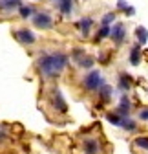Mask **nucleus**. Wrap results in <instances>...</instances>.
Here are the masks:
<instances>
[{
  "label": "nucleus",
  "mask_w": 148,
  "mask_h": 154,
  "mask_svg": "<svg viewBox=\"0 0 148 154\" xmlns=\"http://www.w3.org/2000/svg\"><path fill=\"white\" fill-rule=\"evenodd\" d=\"M15 38H16L20 44H24V46H31V44H35V41H37L35 33H33L31 29H28V28L16 29V31H15Z\"/></svg>",
  "instance_id": "4"
},
{
  "label": "nucleus",
  "mask_w": 148,
  "mask_h": 154,
  "mask_svg": "<svg viewBox=\"0 0 148 154\" xmlns=\"http://www.w3.org/2000/svg\"><path fill=\"white\" fill-rule=\"evenodd\" d=\"M70 57L62 51H51V53H42L39 57V70L44 77H57L59 73L64 72L68 66Z\"/></svg>",
  "instance_id": "1"
},
{
  "label": "nucleus",
  "mask_w": 148,
  "mask_h": 154,
  "mask_svg": "<svg viewBox=\"0 0 148 154\" xmlns=\"http://www.w3.org/2000/svg\"><path fill=\"white\" fill-rule=\"evenodd\" d=\"M91 26H93V18H90V17H82L81 20L77 22V28H79V31H81L84 37H88V35H90Z\"/></svg>",
  "instance_id": "11"
},
{
  "label": "nucleus",
  "mask_w": 148,
  "mask_h": 154,
  "mask_svg": "<svg viewBox=\"0 0 148 154\" xmlns=\"http://www.w3.org/2000/svg\"><path fill=\"white\" fill-rule=\"evenodd\" d=\"M115 112L121 114V116H124V118H126V116H130V112H132V101H130V97H128L126 94L121 95V99H119V105H117Z\"/></svg>",
  "instance_id": "8"
},
{
  "label": "nucleus",
  "mask_w": 148,
  "mask_h": 154,
  "mask_svg": "<svg viewBox=\"0 0 148 154\" xmlns=\"http://www.w3.org/2000/svg\"><path fill=\"white\" fill-rule=\"evenodd\" d=\"M117 88L123 92V94H126L128 90L132 88V77L128 75V73H119V81H117Z\"/></svg>",
  "instance_id": "12"
},
{
  "label": "nucleus",
  "mask_w": 148,
  "mask_h": 154,
  "mask_svg": "<svg viewBox=\"0 0 148 154\" xmlns=\"http://www.w3.org/2000/svg\"><path fill=\"white\" fill-rule=\"evenodd\" d=\"M82 152L84 154H99L101 152V141L97 138H86L82 141Z\"/></svg>",
  "instance_id": "7"
},
{
  "label": "nucleus",
  "mask_w": 148,
  "mask_h": 154,
  "mask_svg": "<svg viewBox=\"0 0 148 154\" xmlns=\"http://www.w3.org/2000/svg\"><path fill=\"white\" fill-rule=\"evenodd\" d=\"M112 97H114V88L104 83V85L99 88V99H101L102 103H110V101H112Z\"/></svg>",
  "instance_id": "13"
},
{
  "label": "nucleus",
  "mask_w": 148,
  "mask_h": 154,
  "mask_svg": "<svg viewBox=\"0 0 148 154\" xmlns=\"http://www.w3.org/2000/svg\"><path fill=\"white\" fill-rule=\"evenodd\" d=\"M33 24L40 29H49L53 26V17L46 11H37L33 15Z\"/></svg>",
  "instance_id": "3"
},
{
  "label": "nucleus",
  "mask_w": 148,
  "mask_h": 154,
  "mask_svg": "<svg viewBox=\"0 0 148 154\" xmlns=\"http://www.w3.org/2000/svg\"><path fill=\"white\" fill-rule=\"evenodd\" d=\"M104 85V79H102V73L101 70H90L84 79H82V86L88 90V92H99V88Z\"/></svg>",
  "instance_id": "2"
},
{
  "label": "nucleus",
  "mask_w": 148,
  "mask_h": 154,
  "mask_svg": "<svg viewBox=\"0 0 148 154\" xmlns=\"http://www.w3.org/2000/svg\"><path fill=\"white\" fill-rule=\"evenodd\" d=\"M18 13H20L22 18H29V17L33 15V8H31V6H22L20 9H18Z\"/></svg>",
  "instance_id": "23"
},
{
  "label": "nucleus",
  "mask_w": 148,
  "mask_h": 154,
  "mask_svg": "<svg viewBox=\"0 0 148 154\" xmlns=\"http://www.w3.org/2000/svg\"><path fill=\"white\" fill-rule=\"evenodd\" d=\"M20 8H22V0H0V9L6 13H11Z\"/></svg>",
  "instance_id": "10"
},
{
  "label": "nucleus",
  "mask_w": 148,
  "mask_h": 154,
  "mask_svg": "<svg viewBox=\"0 0 148 154\" xmlns=\"http://www.w3.org/2000/svg\"><path fill=\"white\" fill-rule=\"evenodd\" d=\"M137 118H139L141 121H148V106H143V108L139 110V114H137Z\"/></svg>",
  "instance_id": "24"
},
{
  "label": "nucleus",
  "mask_w": 148,
  "mask_h": 154,
  "mask_svg": "<svg viewBox=\"0 0 148 154\" xmlns=\"http://www.w3.org/2000/svg\"><path fill=\"white\" fill-rule=\"evenodd\" d=\"M146 92H148V88H146Z\"/></svg>",
  "instance_id": "26"
},
{
  "label": "nucleus",
  "mask_w": 148,
  "mask_h": 154,
  "mask_svg": "<svg viewBox=\"0 0 148 154\" xmlns=\"http://www.w3.org/2000/svg\"><path fill=\"white\" fill-rule=\"evenodd\" d=\"M121 128H123V130H126V132H135V130H137V121H135V119H132L130 116H126V118L123 119Z\"/></svg>",
  "instance_id": "16"
},
{
  "label": "nucleus",
  "mask_w": 148,
  "mask_h": 154,
  "mask_svg": "<svg viewBox=\"0 0 148 154\" xmlns=\"http://www.w3.org/2000/svg\"><path fill=\"white\" fill-rule=\"evenodd\" d=\"M128 8H130V6H128V4L124 2V0H119V2H117V9H121V11H126Z\"/></svg>",
  "instance_id": "25"
},
{
  "label": "nucleus",
  "mask_w": 148,
  "mask_h": 154,
  "mask_svg": "<svg viewBox=\"0 0 148 154\" xmlns=\"http://www.w3.org/2000/svg\"><path fill=\"white\" fill-rule=\"evenodd\" d=\"M106 119H108V123H112V125H115V127L121 128L124 116H121V114H117V112H108V114H106Z\"/></svg>",
  "instance_id": "17"
},
{
  "label": "nucleus",
  "mask_w": 148,
  "mask_h": 154,
  "mask_svg": "<svg viewBox=\"0 0 148 154\" xmlns=\"http://www.w3.org/2000/svg\"><path fill=\"white\" fill-rule=\"evenodd\" d=\"M93 63H95V61H93V57H90V55H84V57H82V59H81L77 64H79L81 68H84V70H91Z\"/></svg>",
  "instance_id": "20"
},
{
  "label": "nucleus",
  "mask_w": 148,
  "mask_h": 154,
  "mask_svg": "<svg viewBox=\"0 0 148 154\" xmlns=\"http://www.w3.org/2000/svg\"><path fill=\"white\" fill-rule=\"evenodd\" d=\"M110 33H112V26H101L99 31H97V35H95V41H97V42L102 41V38L110 37Z\"/></svg>",
  "instance_id": "19"
},
{
  "label": "nucleus",
  "mask_w": 148,
  "mask_h": 154,
  "mask_svg": "<svg viewBox=\"0 0 148 154\" xmlns=\"http://www.w3.org/2000/svg\"><path fill=\"white\" fill-rule=\"evenodd\" d=\"M110 38L117 44V46H121L124 41H126V26L123 24V22H115L114 26H112V33H110Z\"/></svg>",
  "instance_id": "5"
},
{
  "label": "nucleus",
  "mask_w": 148,
  "mask_h": 154,
  "mask_svg": "<svg viewBox=\"0 0 148 154\" xmlns=\"http://www.w3.org/2000/svg\"><path fill=\"white\" fill-rule=\"evenodd\" d=\"M128 61H130L132 66H139V64H141V61H143V50H141V44H134V46L130 48Z\"/></svg>",
  "instance_id": "9"
},
{
  "label": "nucleus",
  "mask_w": 148,
  "mask_h": 154,
  "mask_svg": "<svg viewBox=\"0 0 148 154\" xmlns=\"http://www.w3.org/2000/svg\"><path fill=\"white\" fill-rule=\"evenodd\" d=\"M134 147L148 152V136H137V138L134 140Z\"/></svg>",
  "instance_id": "18"
},
{
  "label": "nucleus",
  "mask_w": 148,
  "mask_h": 154,
  "mask_svg": "<svg viewBox=\"0 0 148 154\" xmlns=\"http://www.w3.org/2000/svg\"><path fill=\"white\" fill-rule=\"evenodd\" d=\"M51 105H53V108H55V110H57V112H61V114H66V112H68L66 99L62 97V94H61V90H59V88H55V90H53Z\"/></svg>",
  "instance_id": "6"
},
{
  "label": "nucleus",
  "mask_w": 148,
  "mask_h": 154,
  "mask_svg": "<svg viewBox=\"0 0 148 154\" xmlns=\"http://www.w3.org/2000/svg\"><path fill=\"white\" fill-rule=\"evenodd\" d=\"M84 55H86V53H84V50H82V48H73V50H71V53H70V57H71V59L75 61V63H79Z\"/></svg>",
  "instance_id": "21"
},
{
  "label": "nucleus",
  "mask_w": 148,
  "mask_h": 154,
  "mask_svg": "<svg viewBox=\"0 0 148 154\" xmlns=\"http://www.w3.org/2000/svg\"><path fill=\"white\" fill-rule=\"evenodd\" d=\"M135 37H137V44L144 46L148 42V29L144 26H137L135 28Z\"/></svg>",
  "instance_id": "15"
},
{
  "label": "nucleus",
  "mask_w": 148,
  "mask_h": 154,
  "mask_svg": "<svg viewBox=\"0 0 148 154\" xmlns=\"http://www.w3.org/2000/svg\"><path fill=\"white\" fill-rule=\"evenodd\" d=\"M57 9L62 15H71L73 13V0H59V2H57Z\"/></svg>",
  "instance_id": "14"
},
{
  "label": "nucleus",
  "mask_w": 148,
  "mask_h": 154,
  "mask_svg": "<svg viewBox=\"0 0 148 154\" xmlns=\"http://www.w3.org/2000/svg\"><path fill=\"white\" fill-rule=\"evenodd\" d=\"M114 22H115V13H114V11L106 13V15L102 17V20H101V24H102V26H112Z\"/></svg>",
  "instance_id": "22"
}]
</instances>
